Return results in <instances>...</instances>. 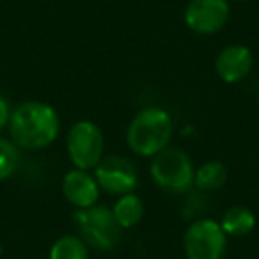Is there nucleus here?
<instances>
[{"label": "nucleus", "instance_id": "nucleus-1", "mask_svg": "<svg viewBox=\"0 0 259 259\" xmlns=\"http://www.w3.org/2000/svg\"><path fill=\"white\" fill-rule=\"evenodd\" d=\"M59 115L43 101H23L9 117L11 141L23 149H43L59 135Z\"/></svg>", "mask_w": 259, "mask_h": 259}, {"label": "nucleus", "instance_id": "nucleus-2", "mask_svg": "<svg viewBox=\"0 0 259 259\" xmlns=\"http://www.w3.org/2000/svg\"><path fill=\"white\" fill-rule=\"evenodd\" d=\"M174 135L172 117L160 107L142 108L132 119L126 132L130 149L139 156H155L169 148Z\"/></svg>", "mask_w": 259, "mask_h": 259}, {"label": "nucleus", "instance_id": "nucleus-3", "mask_svg": "<svg viewBox=\"0 0 259 259\" xmlns=\"http://www.w3.org/2000/svg\"><path fill=\"white\" fill-rule=\"evenodd\" d=\"M85 245L98 250H110L121 240L122 227L117 224L114 211L105 206H91L85 209H76L73 215Z\"/></svg>", "mask_w": 259, "mask_h": 259}, {"label": "nucleus", "instance_id": "nucleus-4", "mask_svg": "<svg viewBox=\"0 0 259 259\" xmlns=\"http://www.w3.org/2000/svg\"><path fill=\"white\" fill-rule=\"evenodd\" d=\"M194 165L183 149L165 148L153 156L151 178L162 190L183 194L194 183Z\"/></svg>", "mask_w": 259, "mask_h": 259}, {"label": "nucleus", "instance_id": "nucleus-5", "mask_svg": "<svg viewBox=\"0 0 259 259\" xmlns=\"http://www.w3.org/2000/svg\"><path fill=\"white\" fill-rule=\"evenodd\" d=\"M105 139L98 124L91 121H78L69 128L66 148L69 160L76 169L89 170L96 169V165L103 158Z\"/></svg>", "mask_w": 259, "mask_h": 259}, {"label": "nucleus", "instance_id": "nucleus-6", "mask_svg": "<svg viewBox=\"0 0 259 259\" xmlns=\"http://www.w3.org/2000/svg\"><path fill=\"white\" fill-rule=\"evenodd\" d=\"M183 243L188 259H224L227 234L219 222L202 219L188 227Z\"/></svg>", "mask_w": 259, "mask_h": 259}, {"label": "nucleus", "instance_id": "nucleus-7", "mask_svg": "<svg viewBox=\"0 0 259 259\" xmlns=\"http://www.w3.org/2000/svg\"><path fill=\"white\" fill-rule=\"evenodd\" d=\"M96 178L98 185L108 194L126 195L132 194L139 183L137 169L134 162H130L124 156H107L101 158V162L96 165Z\"/></svg>", "mask_w": 259, "mask_h": 259}, {"label": "nucleus", "instance_id": "nucleus-8", "mask_svg": "<svg viewBox=\"0 0 259 259\" xmlns=\"http://www.w3.org/2000/svg\"><path fill=\"white\" fill-rule=\"evenodd\" d=\"M229 13L227 0H190L185 9V23L195 34L209 36L224 29Z\"/></svg>", "mask_w": 259, "mask_h": 259}, {"label": "nucleus", "instance_id": "nucleus-9", "mask_svg": "<svg viewBox=\"0 0 259 259\" xmlns=\"http://www.w3.org/2000/svg\"><path fill=\"white\" fill-rule=\"evenodd\" d=\"M62 192L73 206H76L78 209H85L96 204L100 197V185L96 178L91 176L87 170L73 169L62 180Z\"/></svg>", "mask_w": 259, "mask_h": 259}, {"label": "nucleus", "instance_id": "nucleus-10", "mask_svg": "<svg viewBox=\"0 0 259 259\" xmlns=\"http://www.w3.org/2000/svg\"><path fill=\"white\" fill-rule=\"evenodd\" d=\"M254 59L252 52L243 45H231L219 54L215 61V69L219 76L227 83H236L250 73Z\"/></svg>", "mask_w": 259, "mask_h": 259}, {"label": "nucleus", "instance_id": "nucleus-11", "mask_svg": "<svg viewBox=\"0 0 259 259\" xmlns=\"http://www.w3.org/2000/svg\"><path fill=\"white\" fill-rule=\"evenodd\" d=\"M220 226L229 236H245L255 227V215L245 206H233L224 213Z\"/></svg>", "mask_w": 259, "mask_h": 259}, {"label": "nucleus", "instance_id": "nucleus-12", "mask_svg": "<svg viewBox=\"0 0 259 259\" xmlns=\"http://www.w3.org/2000/svg\"><path fill=\"white\" fill-rule=\"evenodd\" d=\"M227 181V169L222 162H206L194 172V185L202 192L220 190Z\"/></svg>", "mask_w": 259, "mask_h": 259}, {"label": "nucleus", "instance_id": "nucleus-13", "mask_svg": "<svg viewBox=\"0 0 259 259\" xmlns=\"http://www.w3.org/2000/svg\"><path fill=\"white\" fill-rule=\"evenodd\" d=\"M114 217L117 224L122 229H130V227L137 226L144 217V204L135 194H126L121 195L114 206Z\"/></svg>", "mask_w": 259, "mask_h": 259}, {"label": "nucleus", "instance_id": "nucleus-14", "mask_svg": "<svg viewBox=\"0 0 259 259\" xmlns=\"http://www.w3.org/2000/svg\"><path fill=\"white\" fill-rule=\"evenodd\" d=\"M50 259H89V252L82 238L66 234L52 245Z\"/></svg>", "mask_w": 259, "mask_h": 259}, {"label": "nucleus", "instance_id": "nucleus-15", "mask_svg": "<svg viewBox=\"0 0 259 259\" xmlns=\"http://www.w3.org/2000/svg\"><path fill=\"white\" fill-rule=\"evenodd\" d=\"M18 162H20L18 146L13 141L0 137V181L8 180L9 176L15 174Z\"/></svg>", "mask_w": 259, "mask_h": 259}, {"label": "nucleus", "instance_id": "nucleus-16", "mask_svg": "<svg viewBox=\"0 0 259 259\" xmlns=\"http://www.w3.org/2000/svg\"><path fill=\"white\" fill-rule=\"evenodd\" d=\"M9 117H11V110H9V103L2 94H0V130L6 124H9Z\"/></svg>", "mask_w": 259, "mask_h": 259}, {"label": "nucleus", "instance_id": "nucleus-17", "mask_svg": "<svg viewBox=\"0 0 259 259\" xmlns=\"http://www.w3.org/2000/svg\"><path fill=\"white\" fill-rule=\"evenodd\" d=\"M0 257H2V245H0Z\"/></svg>", "mask_w": 259, "mask_h": 259}, {"label": "nucleus", "instance_id": "nucleus-18", "mask_svg": "<svg viewBox=\"0 0 259 259\" xmlns=\"http://www.w3.org/2000/svg\"><path fill=\"white\" fill-rule=\"evenodd\" d=\"M234 2H247V0H234Z\"/></svg>", "mask_w": 259, "mask_h": 259}, {"label": "nucleus", "instance_id": "nucleus-19", "mask_svg": "<svg viewBox=\"0 0 259 259\" xmlns=\"http://www.w3.org/2000/svg\"><path fill=\"white\" fill-rule=\"evenodd\" d=\"M0 259H4V257H0Z\"/></svg>", "mask_w": 259, "mask_h": 259}]
</instances>
